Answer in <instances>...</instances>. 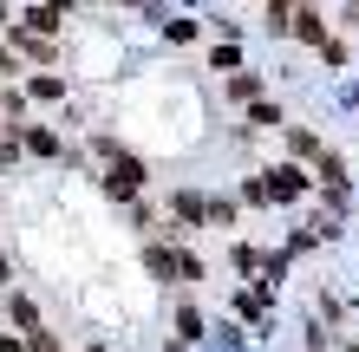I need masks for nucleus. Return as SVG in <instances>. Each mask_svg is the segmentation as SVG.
Wrapping results in <instances>:
<instances>
[{
	"label": "nucleus",
	"mask_w": 359,
	"mask_h": 352,
	"mask_svg": "<svg viewBox=\"0 0 359 352\" xmlns=\"http://www.w3.org/2000/svg\"><path fill=\"white\" fill-rule=\"evenodd\" d=\"M236 222H242L236 190H209V229H236Z\"/></svg>",
	"instance_id": "4be33fe9"
},
{
	"label": "nucleus",
	"mask_w": 359,
	"mask_h": 352,
	"mask_svg": "<svg viewBox=\"0 0 359 352\" xmlns=\"http://www.w3.org/2000/svg\"><path fill=\"white\" fill-rule=\"evenodd\" d=\"M287 124H294V118H287V105H281L274 92H268V98H255V105L242 111V131H287Z\"/></svg>",
	"instance_id": "2eb2a0df"
},
{
	"label": "nucleus",
	"mask_w": 359,
	"mask_h": 352,
	"mask_svg": "<svg viewBox=\"0 0 359 352\" xmlns=\"http://www.w3.org/2000/svg\"><path fill=\"white\" fill-rule=\"evenodd\" d=\"M118 150H124V143H118L111 131H92V143H86V157H92V163H111Z\"/></svg>",
	"instance_id": "cd10ccee"
},
{
	"label": "nucleus",
	"mask_w": 359,
	"mask_h": 352,
	"mask_svg": "<svg viewBox=\"0 0 359 352\" xmlns=\"http://www.w3.org/2000/svg\"><path fill=\"white\" fill-rule=\"evenodd\" d=\"M27 352H66V339H59L53 326H33V333H27Z\"/></svg>",
	"instance_id": "c85d7f7f"
},
{
	"label": "nucleus",
	"mask_w": 359,
	"mask_h": 352,
	"mask_svg": "<svg viewBox=\"0 0 359 352\" xmlns=\"http://www.w3.org/2000/svg\"><path fill=\"white\" fill-rule=\"evenodd\" d=\"M0 314H7L13 333H33V326H46V320H39V300H33V294H7V307H0Z\"/></svg>",
	"instance_id": "6ab92c4d"
},
{
	"label": "nucleus",
	"mask_w": 359,
	"mask_h": 352,
	"mask_svg": "<svg viewBox=\"0 0 359 352\" xmlns=\"http://www.w3.org/2000/svg\"><path fill=\"white\" fill-rule=\"evenodd\" d=\"M340 339H346V333H333L327 320H307V326H301V352H340Z\"/></svg>",
	"instance_id": "b1692460"
},
{
	"label": "nucleus",
	"mask_w": 359,
	"mask_h": 352,
	"mask_svg": "<svg viewBox=\"0 0 359 352\" xmlns=\"http://www.w3.org/2000/svg\"><path fill=\"white\" fill-rule=\"evenodd\" d=\"M157 33H163V46H170V52H183V46H203V39H209V13H196V7H177V13H163V20H157Z\"/></svg>",
	"instance_id": "20e7f679"
},
{
	"label": "nucleus",
	"mask_w": 359,
	"mask_h": 352,
	"mask_svg": "<svg viewBox=\"0 0 359 352\" xmlns=\"http://www.w3.org/2000/svg\"><path fill=\"white\" fill-rule=\"evenodd\" d=\"M236 202H242V209H255V216H268V209H274V196H268V183H262V170H248V176L236 183Z\"/></svg>",
	"instance_id": "412c9836"
},
{
	"label": "nucleus",
	"mask_w": 359,
	"mask_h": 352,
	"mask_svg": "<svg viewBox=\"0 0 359 352\" xmlns=\"http://www.w3.org/2000/svg\"><path fill=\"white\" fill-rule=\"evenodd\" d=\"M196 229H209V190L203 183H170V196H163V235L189 241Z\"/></svg>",
	"instance_id": "f03ea898"
},
{
	"label": "nucleus",
	"mask_w": 359,
	"mask_h": 352,
	"mask_svg": "<svg viewBox=\"0 0 359 352\" xmlns=\"http://www.w3.org/2000/svg\"><path fill=\"white\" fill-rule=\"evenodd\" d=\"M262 261H268V248H262V241H229V267H236L242 281H255V274H262Z\"/></svg>",
	"instance_id": "aec40b11"
},
{
	"label": "nucleus",
	"mask_w": 359,
	"mask_h": 352,
	"mask_svg": "<svg viewBox=\"0 0 359 352\" xmlns=\"http://www.w3.org/2000/svg\"><path fill=\"white\" fill-rule=\"evenodd\" d=\"M170 326H177V339H189V346H209V339H216V320H209L196 300H177L170 307Z\"/></svg>",
	"instance_id": "1a4fd4ad"
},
{
	"label": "nucleus",
	"mask_w": 359,
	"mask_h": 352,
	"mask_svg": "<svg viewBox=\"0 0 359 352\" xmlns=\"http://www.w3.org/2000/svg\"><path fill=\"white\" fill-rule=\"evenodd\" d=\"M333 33V20H327V7H320V0H301V7H294V27H287V39H294V46H320V39Z\"/></svg>",
	"instance_id": "0eeeda50"
},
{
	"label": "nucleus",
	"mask_w": 359,
	"mask_h": 352,
	"mask_svg": "<svg viewBox=\"0 0 359 352\" xmlns=\"http://www.w3.org/2000/svg\"><path fill=\"white\" fill-rule=\"evenodd\" d=\"M20 27L39 33V39H59V33H66V7H53V0H33V7L20 13Z\"/></svg>",
	"instance_id": "f3484780"
},
{
	"label": "nucleus",
	"mask_w": 359,
	"mask_h": 352,
	"mask_svg": "<svg viewBox=\"0 0 359 352\" xmlns=\"http://www.w3.org/2000/svg\"><path fill=\"white\" fill-rule=\"evenodd\" d=\"M294 7H301V0H262V20H268V33H274V39H287Z\"/></svg>",
	"instance_id": "a878e982"
},
{
	"label": "nucleus",
	"mask_w": 359,
	"mask_h": 352,
	"mask_svg": "<svg viewBox=\"0 0 359 352\" xmlns=\"http://www.w3.org/2000/svg\"><path fill=\"white\" fill-rule=\"evenodd\" d=\"M137 261H144V274L163 281V287H177V267H170V235H144L137 248Z\"/></svg>",
	"instance_id": "f8f14e48"
},
{
	"label": "nucleus",
	"mask_w": 359,
	"mask_h": 352,
	"mask_svg": "<svg viewBox=\"0 0 359 352\" xmlns=\"http://www.w3.org/2000/svg\"><path fill=\"white\" fill-rule=\"evenodd\" d=\"M229 314H236L242 326H255V339H274V320H268V300L255 294V287H236V294H229Z\"/></svg>",
	"instance_id": "6e6552de"
},
{
	"label": "nucleus",
	"mask_w": 359,
	"mask_h": 352,
	"mask_svg": "<svg viewBox=\"0 0 359 352\" xmlns=\"http://www.w3.org/2000/svg\"><path fill=\"white\" fill-rule=\"evenodd\" d=\"M98 190L111 209H131V202L151 196V163H144L137 150H118L111 163H98Z\"/></svg>",
	"instance_id": "f257e3e1"
},
{
	"label": "nucleus",
	"mask_w": 359,
	"mask_h": 352,
	"mask_svg": "<svg viewBox=\"0 0 359 352\" xmlns=\"http://www.w3.org/2000/svg\"><path fill=\"white\" fill-rule=\"evenodd\" d=\"M86 352H104V346H98V339H92V346H86Z\"/></svg>",
	"instance_id": "4c0bfd02"
},
{
	"label": "nucleus",
	"mask_w": 359,
	"mask_h": 352,
	"mask_svg": "<svg viewBox=\"0 0 359 352\" xmlns=\"http://www.w3.org/2000/svg\"><path fill=\"white\" fill-rule=\"evenodd\" d=\"M0 352H27V333H13V326H7V333H0Z\"/></svg>",
	"instance_id": "7c9ffc66"
},
{
	"label": "nucleus",
	"mask_w": 359,
	"mask_h": 352,
	"mask_svg": "<svg viewBox=\"0 0 359 352\" xmlns=\"http://www.w3.org/2000/svg\"><path fill=\"white\" fill-rule=\"evenodd\" d=\"M262 183H268L274 209H301V202H313V196H320V183H313V163H294V157L262 163Z\"/></svg>",
	"instance_id": "7ed1b4c3"
},
{
	"label": "nucleus",
	"mask_w": 359,
	"mask_h": 352,
	"mask_svg": "<svg viewBox=\"0 0 359 352\" xmlns=\"http://www.w3.org/2000/svg\"><path fill=\"white\" fill-rule=\"evenodd\" d=\"M236 7H262V0H236Z\"/></svg>",
	"instance_id": "e433bc0d"
},
{
	"label": "nucleus",
	"mask_w": 359,
	"mask_h": 352,
	"mask_svg": "<svg viewBox=\"0 0 359 352\" xmlns=\"http://www.w3.org/2000/svg\"><path fill=\"white\" fill-rule=\"evenodd\" d=\"M340 20H359V0H346V13H340Z\"/></svg>",
	"instance_id": "c9c22d12"
},
{
	"label": "nucleus",
	"mask_w": 359,
	"mask_h": 352,
	"mask_svg": "<svg viewBox=\"0 0 359 352\" xmlns=\"http://www.w3.org/2000/svg\"><path fill=\"white\" fill-rule=\"evenodd\" d=\"M346 111H359V78H353V85H346Z\"/></svg>",
	"instance_id": "473e14b6"
},
{
	"label": "nucleus",
	"mask_w": 359,
	"mask_h": 352,
	"mask_svg": "<svg viewBox=\"0 0 359 352\" xmlns=\"http://www.w3.org/2000/svg\"><path fill=\"white\" fill-rule=\"evenodd\" d=\"M222 98H229V105H236V111H248V105H255V98H268V72H255V66L229 72V78H222Z\"/></svg>",
	"instance_id": "9d476101"
},
{
	"label": "nucleus",
	"mask_w": 359,
	"mask_h": 352,
	"mask_svg": "<svg viewBox=\"0 0 359 352\" xmlns=\"http://www.w3.org/2000/svg\"><path fill=\"white\" fill-rule=\"evenodd\" d=\"M313 59H320V72H359V46L346 33H327L320 46H313Z\"/></svg>",
	"instance_id": "9b49d317"
},
{
	"label": "nucleus",
	"mask_w": 359,
	"mask_h": 352,
	"mask_svg": "<svg viewBox=\"0 0 359 352\" xmlns=\"http://www.w3.org/2000/svg\"><path fill=\"white\" fill-rule=\"evenodd\" d=\"M353 333H359V326H353Z\"/></svg>",
	"instance_id": "58836bf2"
},
{
	"label": "nucleus",
	"mask_w": 359,
	"mask_h": 352,
	"mask_svg": "<svg viewBox=\"0 0 359 352\" xmlns=\"http://www.w3.org/2000/svg\"><path fill=\"white\" fill-rule=\"evenodd\" d=\"M203 66L216 72V78H229V72L248 66V46H242V39H209V46H203Z\"/></svg>",
	"instance_id": "ddd939ff"
},
{
	"label": "nucleus",
	"mask_w": 359,
	"mask_h": 352,
	"mask_svg": "<svg viewBox=\"0 0 359 352\" xmlns=\"http://www.w3.org/2000/svg\"><path fill=\"white\" fill-rule=\"evenodd\" d=\"M0 294H13V255L0 248Z\"/></svg>",
	"instance_id": "c756f323"
},
{
	"label": "nucleus",
	"mask_w": 359,
	"mask_h": 352,
	"mask_svg": "<svg viewBox=\"0 0 359 352\" xmlns=\"http://www.w3.org/2000/svg\"><path fill=\"white\" fill-rule=\"evenodd\" d=\"M346 314H353V307L333 294V287H320V294H313V320H327L333 333H346Z\"/></svg>",
	"instance_id": "5701e85b"
},
{
	"label": "nucleus",
	"mask_w": 359,
	"mask_h": 352,
	"mask_svg": "<svg viewBox=\"0 0 359 352\" xmlns=\"http://www.w3.org/2000/svg\"><path fill=\"white\" fill-rule=\"evenodd\" d=\"M20 150L39 157V163H66V137H59V124H20Z\"/></svg>",
	"instance_id": "423d86ee"
},
{
	"label": "nucleus",
	"mask_w": 359,
	"mask_h": 352,
	"mask_svg": "<svg viewBox=\"0 0 359 352\" xmlns=\"http://www.w3.org/2000/svg\"><path fill=\"white\" fill-rule=\"evenodd\" d=\"M340 352H359V333H346V339H340Z\"/></svg>",
	"instance_id": "f704fd0d"
},
{
	"label": "nucleus",
	"mask_w": 359,
	"mask_h": 352,
	"mask_svg": "<svg viewBox=\"0 0 359 352\" xmlns=\"http://www.w3.org/2000/svg\"><path fill=\"white\" fill-rule=\"evenodd\" d=\"M13 27V7H7V0H0V33H7Z\"/></svg>",
	"instance_id": "72a5a7b5"
},
{
	"label": "nucleus",
	"mask_w": 359,
	"mask_h": 352,
	"mask_svg": "<svg viewBox=\"0 0 359 352\" xmlns=\"http://www.w3.org/2000/svg\"><path fill=\"white\" fill-rule=\"evenodd\" d=\"M7 46H13L20 59H27V72H53V66H59V39H39V33H27L20 20L7 27Z\"/></svg>",
	"instance_id": "39448f33"
},
{
	"label": "nucleus",
	"mask_w": 359,
	"mask_h": 352,
	"mask_svg": "<svg viewBox=\"0 0 359 352\" xmlns=\"http://www.w3.org/2000/svg\"><path fill=\"white\" fill-rule=\"evenodd\" d=\"M320 150H327V137L313 131V124H287V131H281V157H294V163H313Z\"/></svg>",
	"instance_id": "4468645a"
},
{
	"label": "nucleus",
	"mask_w": 359,
	"mask_h": 352,
	"mask_svg": "<svg viewBox=\"0 0 359 352\" xmlns=\"http://www.w3.org/2000/svg\"><path fill=\"white\" fill-rule=\"evenodd\" d=\"M281 248H287V255H294V261H307V255H320V248H327V241H320V235H313V222H294V229H287V241H281Z\"/></svg>",
	"instance_id": "393cba45"
},
{
	"label": "nucleus",
	"mask_w": 359,
	"mask_h": 352,
	"mask_svg": "<svg viewBox=\"0 0 359 352\" xmlns=\"http://www.w3.org/2000/svg\"><path fill=\"white\" fill-rule=\"evenodd\" d=\"M170 267H177V287H203V281H209V261H203L189 241H170Z\"/></svg>",
	"instance_id": "a211bd4d"
},
{
	"label": "nucleus",
	"mask_w": 359,
	"mask_h": 352,
	"mask_svg": "<svg viewBox=\"0 0 359 352\" xmlns=\"http://www.w3.org/2000/svg\"><path fill=\"white\" fill-rule=\"evenodd\" d=\"M20 85H27V98H33V105H66L72 78H66V72H27Z\"/></svg>",
	"instance_id": "dca6fc26"
},
{
	"label": "nucleus",
	"mask_w": 359,
	"mask_h": 352,
	"mask_svg": "<svg viewBox=\"0 0 359 352\" xmlns=\"http://www.w3.org/2000/svg\"><path fill=\"white\" fill-rule=\"evenodd\" d=\"M124 216H131V229H137V235H163V209H157L151 196H144V202H131Z\"/></svg>",
	"instance_id": "bb28decb"
},
{
	"label": "nucleus",
	"mask_w": 359,
	"mask_h": 352,
	"mask_svg": "<svg viewBox=\"0 0 359 352\" xmlns=\"http://www.w3.org/2000/svg\"><path fill=\"white\" fill-rule=\"evenodd\" d=\"M163 352H196V346H189V339H177V333H170V339H163Z\"/></svg>",
	"instance_id": "2f4dec72"
}]
</instances>
